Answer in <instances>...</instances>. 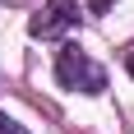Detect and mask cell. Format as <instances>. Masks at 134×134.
<instances>
[{"label": "cell", "mask_w": 134, "mask_h": 134, "mask_svg": "<svg viewBox=\"0 0 134 134\" xmlns=\"http://www.w3.org/2000/svg\"><path fill=\"white\" fill-rule=\"evenodd\" d=\"M0 134H28V130L14 120V116H5V111H0Z\"/></svg>", "instance_id": "3957f363"}, {"label": "cell", "mask_w": 134, "mask_h": 134, "mask_svg": "<svg viewBox=\"0 0 134 134\" xmlns=\"http://www.w3.org/2000/svg\"><path fill=\"white\" fill-rule=\"evenodd\" d=\"M55 83L69 88V93H107V69L88 51H79L74 42H65L55 51Z\"/></svg>", "instance_id": "6da1fadb"}, {"label": "cell", "mask_w": 134, "mask_h": 134, "mask_svg": "<svg viewBox=\"0 0 134 134\" xmlns=\"http://www.w3.org/2000/svg\"><path fill=\"white\" fill-rule=\"evenodd\" d=\"M125 65H130V74H134V51H130V60H125Z\"/></svg>", "instance_id": "5b68a950"}, {"label": "cell", "mask_w": 134, "mask_h": 134, "mask_svg": "<svg viewBox=\"0 0 134 134\" xmlns=\"http://www.w3.org/2000/svg\"><path fill=\"white\" fill-rule=\"evenodd\" d=\"M74 23H79V5H74V0H46L42 14H32L28 32L42 37V42H55V37H65Z\"/></svg>", "instance_id": "7a4b0ae2"}, {"label": "cell", "mask_w": 134, "mask_h": 134, "mask_svg": "<svg viewBox=\"0 0 134 134\" xmlns=\"http://www.w3.org/2000/svg\"><path fill=\"white\" fill-rule=\"evenodd\" d=\"M107 5H111V0H93V5H88V9H93V14H102V9H107Z\"/></svg>", "instance_id": "277c9868"}]
</instances>
